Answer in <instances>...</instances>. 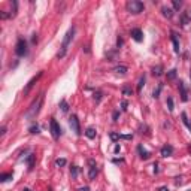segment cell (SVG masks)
<instances>
[{
  "mask_svg": "<svg viewBox=\"0 0 191 191\" xmlns=\"http://www.w3.org/2000/svg\"><path fill=\"white\" fill-rule=\"evenodd\" d=\"M73 34H75V27H72V29L66 33V36H64V39H63L61 48H60V51H58V54H57L58 58H64V55H66V52H67V46H69L72 37H73Z\"/></svg>",
  "mask_w": 191,
  "mask_h": 191,
  "instance_id": "obj_1",
  "label": "cell"
},
{
  "mask_svg": "<svg viewBox=\"0 0 191 191\" xmlns=\"http://www.w3.org/2000/svg\"><path fill=\"white\" fill-rule=\"evenodd\" d=\"M42 102H43V94H40L39 97L30 105V108H29V111H27V113H26V116L27 118H34L37 113H39V111H40V106H42Z\"/></svg>",
  "mask_w": 191,
  "mask_h": 191,
  "instance_id": "obj_2",
  "label": "cell"
},
{
  "mask_svg": "<svg viewBox=\"0 0 191 191\" xmlns=\"http://www.w3.org/2000/svg\"><path fill=\"white\" fill-rule=\"evenodd\" d=\"M126 8H127V11L130 14L137 15V14H140L143 9H145V5H143L142 2H139V0H130V2H127Z\"/></svg>",
  "mask_w": 191,
  "mask_h": 191,
  "instance_id": "obj_3",
  "label": "cell"
},
{
  "mask_svg": "<svg viewBox=\"0 0 191 191\" xmlns=\"http://www.w3.org/2000/svg\"><path fill=\"white\" fill-rule=\"evenodd\" d=\"M15 54L18 57H22V55L27 54V42L24 40V39H18L17 46H15Z\"/></svg>",
  "mask_w": 191,
  "mask_h": 191,
  "instance_id": "obj_4",
  "label": "cell"
},
{
  "mask_svg": "<svg viewBox=\"0 0 191 191\" xmlns=\"http://www.w3.org/2000/svg\"><path fill=\"white\" fill-rule=\"evenodd\" d=\"M88 166H90L88 178H90V181H93V179H95V176H97V172H99V169H97V163H95V160L90 158V160H88Z\"/></svg>",
  "mask_w": 191,
  "mask_h": 191,
  "instance_id": "obj_5",
  "label": "cell"
},
{
  "mask_svg": "<svg viewBox=\"0 0 191 191\" xmlns=\"http://www.w3.org/2000/svg\"><path fill=\"white\" fill-rule=\"evenodd\" d=\"M42 75H43V72H39V73H37L36 76H33V78L29 81V84L26 85V88H24V95H27V94L32 91V88H33V87H34V84L40 79V76H42Z\"/></svg>",
  "mask_w": 191,
  "mask_h": 191,
  "instance_id": "obj_6",
  "label": "cell"
},
{
  "mask_svg": "<svg viewBox=\"0 0 191 191\" xmlns=\"http://www.w3.org/2000/svg\"><path fill=\"white\" fill-rule=\"evenodd\" d=\"M50 129H51V134H52V137H54V139H58L60 134H61V129H60L58 123L55 121L54 118L51 119V123H50Z\"/></svg>",
  "mask_w": 191,
  "mask_h": 191,
  "instance_id": "obj_7",
  "label": "cell"
},
{
  "mask_svg": "<svg viewBox=\"0 0 191 191\" xmlns=\"http://www.w3.org/2000/svg\"><path fill=\"white\" fill-rule=\"evenodd\" d=\"M69 124H70L72 130H73L78 136L81 134V126H79V119L76 118V115H72V116H70V119H69Z\"/></svg>",
  "mask_w": 191,
  "mask_h": 191,
  "instance_id": "obj_8",
  "label": "cell"
},
{
  "mask_svg": "<svg viewBox=\"0 0 191 191\" xmlns=\"http://www.w3.org/2000/svg\"><path fill=\"white\" fill-rule=\"evenodd\" d=\"M173 154V146L172 145H164L163 148H161V157H170Z\"/></svg>",
  "mask_w": 191,
  "mask_h": 191,
  "instance_id": "obj_9",
  "label": "cell"
},
{
  "mask_svg": "<svg viewBox=\"0 0 191 191\" xmlns=\"http://www.w3.org/2000/svg\"><path fill=\"white\" fill-rule=\"evenodd\" d=\"M131 37H133L136 42H142V39H143L142 30H140V29H133V30H131Z\"/></svg>",
  "mask_w": 191,
  "mask_h": 191,
  "instance_id": "obj_10",
  "label": "cell"
},
{
  "mask_svg": "<svg viewBox=\"0 0 191 191\" xmlns=\"http://www.w3.org/2000/svg\"><path fill=\"white\" fill-rule=\"evenodd\" d=\"M179 90H181V99H182V102H187L188 100V93H187L185 84L182 81H179Z\"/></svg>",
  "mask_w": 191,
  "mask_h": 191,
  "instance_id": "obj_11",
  "label": "cell"
},
{
  "mask_svg": "<svg viewBox=\"0 0 191 191\" xmlns=\"http://www.w3.org/2000/svg\"><path fill=\"white\" fill-rule=\"evenodd\" d=\"M137 151H139V154H140V158H142V160H148V158H149V152H148L146 149H143V146H142V145H139V146H137Z\"/></svg>",
  "mask_w": 191,
  "mask_h": 191,
  "instance_id": "obj_12",
  "label": "cell"
},
{
  "mask_svg": "<svg viewBox=\"0 0 191 191\" xmlns=\"http://www.w3.org/2000/svg\"><path fill=\"white\" fill-rule=\"evenodd\" d=\"M172 42H173V46H175V52L179 54V42H178V36L175 32H172Z\"/></svg>",
  "mask_w": 191,
  "mask_h": 191,
  "instance_id": "obj_13",
  "label": "cell"
},
{
  "mask_svg": "<svg viewBox=\"0 0 191 191\" xmlns=\"http://www.w3.org/2000/svg\"><path fill=\"white\" fill-rule=\"evenodd\" d=\"M161 12H163V15L166 18H172L173 17V11L170 8H161Z\"/></svg>",
  "mask_w": 191,
  "mask_h": 191,
  "instance_id": "obj_14",
  "label": "cell"
},
{
  "mask_svg": "<svg viewBox=\"0 0 191 191\" xmlns=\"http://www.w3.org/2000/svg\"><path fill=\"white\" fill-rule=\"evenodd\" d=\"M85 136H87L88 139H94V137H95V130H94L93 127H88V129L85 130Z\"/></svg>",
  "mask_w": 191,
  "mask_h": 191,
  "instance_id": "obj_15",
  "label": "cell"
},
{
  "mask_svg": "<svg viewBox=\"0 0 191 191\" xmlns=\"http://www.w3.org/2000/svg\"><path fill=\"white\" fill-rule=\"evenodd\" d=\"M176 75H178V70H176V69H172V70L167 72V79H169V81H173V79L176 78Z\"/></svg>",
  "mask_w": 191,
  "mask_h": 191,
  "instance_id": "obj_16",
  "label": "cell"
},
{
  "mask_svg": "<svg viewBox=\"0 0 191 191\" xmlns=\"http://www.w3.org/2000/svg\"><path fill=\"white\" fill-rule=\"evenodd\" d=\"M113 72H116L118 75H124L126 72H127V67H126V66H116V67L113 69Z\"/></svg>",
  "mask_w": 191,
  "mask_h": 191,
  "instance_id": "obj_17",
  "label": "cell"
},
{
  "mask_svg": "<svg viewBox=\"0 0 191 191\" xmlns=\"http://www.w3.org/2000/svg\"><path fill=\"white\" fill-rule=\"evenodd\" d=\"M152 73H154V76H161L163 75V66H157V67H154L152 69Z\"/></svg>",
  "mask_w": 191,
  "mask_h": 191,
  "instance_id": "obj_18",
  "label": "cell"
},
{
  "mask_svg": "<svg viewBox=\"0 0 191 191\" xmlns=\"http://www.w3.org/2000/svg\"><path fill=\"white\" fill-rule=\"evenodd\" d=\"M145 81H146L145 75H143V76H140V79H139V84H137V93H140V91H142L143 85H145Z\"/></svg>",
  "mask_w": 191,
  "mask_h": 191,
  "instance_id": "obj_19",
  "label": "cell"
},
{
  "mask_svg": "<svg viewBox=\"0 0 191 191\" xmlns=\"http://www.w3.org/2000/svg\"><path fill=\"white\" fill-rule=\"evenodd\" d=\"M181 116H182V121H184V124H185V126H187V127H188V129L191 130V123L188 121V118H187V113H185V112H182V115H181Z\"/></svg>",
  "mask_w": 191,
  "mask_h": 191,
  "instance_id": "obj_20",
  "label": "cell"
},
{
  "mask_svg": "<svg viewBox=\"0 0 191 191\" xmlns=\"http://www.w3.org/2000/svg\"><path fill=\"white\" fill-rule=\"evenodd\" d=\"M9 179H12V173H3L2 176H0V181H2V182H6Z\"/></svg>",
  "mask_w": 191,
  "mask_h": 191,
  "instance_id": "obj_21",
  "label": "cell"
},
{
  "mask_svg": "<svg viewBox=\"0 0 191 191\" xmlns=\"http://www.w3.org/2000/svg\"><path fill=\"white\" fill-rule=\"evenodd\" d=\"M123 94H124V95H131V94H133V90L126 85V87H123Z\"/></svg>",
  "mask_w": 191,
  "mask_h": 191,
  "instance_id": "obj_22",
  "label": "cell"
},
{
  "mask_svg": "<svg viewBox=\"0 0 191 191\" xmlns=\"http://www.w3.org/2000/svg\"><path fill=\"white\" fill-rule=\"evenodd\" d=\"M70 175H72V178H73V179H76V176H78V167L76 166H73L70 169Z\"/></svg>",
  "mask_w": 191,
  "mask_h": 191,
  "instance_id": "obj_23",
  "label": "cell"
},
{
  "mask_svg": "<svg viewBox=\"0 0 191 191\" xmlns=\"http://www.w3.org/2000/svg\"><path fill=\"white\" fill-rule=\"evenodd\" d=\"M60 108H61V111H63V112H67V111H69V105H67V102H66V100H61Z\"/></svg>",
  "mask_w": 191,
  "mask_h": 191,
  "instance_id": "obj_24",
  "label": "cell"
},
{
  "mask_svg": "<svg viewBox=\"0 0 191 191\" xmlns=\"http://www.w3.org/2000/svg\"><path fill=\"white\" fill-rule=\"evenodd\" d=\"M172 3H173V8L178 11V9H181V6H182V2H179V0H172Z\"/></svg>",
  "mask_w": 191,
  "mask_h": 191,
  "instance_id": "obj_25",
  "label": "cell"
},
{
  "mask_svg": "<svg viewBox=\"0 0 191 191\" xmlns=\"http://www.w3.org/2000/svg\"><path fill=\"white\" fill-rule=\"evenodd\" d=\"M29 131H30L32 134H37V133H39V127H37V126H32V127L29 129Z\"/></svg>",
  "mask_w": 191,
  "mask_h": 191,
  "instance_id": "obj_26",
  "label": "cell"
},
{
  "mask_svg": "<svg viewBox=\"0 0 191 191\" xmlns=\"http://www.w3.org/2000/svg\"><path fill=\"white\" fill-rule=\"evenodd\" d=\"M66 163H67V161H66L64 158H58V160L55 161V164H57L58 167H63V166H66Z\"/></svg>",
  "mask_w": 191,
  "mask_h": 191,
  "instance_id": "obj_27",
  "label": "cell"
},
{
  "mask_svg": "<svg viewBox=\"0 0 191 191\" xmlns=\"http://www.w3.org/2000/svg\"><path fill=\"white\" fill-rule=\"evenodd\" d=\"M167 106H169V111H170V112H173V100H172V97L167 99Z\"/></svg>",
  "mask_w": 191,
  "mask_h": 191,
  "instance_id": "obj_28",
  "label": "cell"
},
{
  "mask_svg": "<svg viewBox=\"0 0 191 191\" xmlns=\"http://www.w3.org/2000/svg\"><path fill=\"white\" fill-rule=\"evenodd\" d=\"M111 139H112V140H118V139H119V134H118V133H111Z\"/></svg>",
  "mask_w": 191,
  "mask_h": 191,
  "instance_id": "obj_29",
  "label": "cell"
},
{
  "mask_svg": "<svg viewBox=\"0 0 191 191\" xmlns=\"http://www.w3.org/2000/svg\"><path fill=\"white\" fill-rule=\"evenodd\" d=\"M160 91H161V85H158V88H157V91H154V97H155V99L158 97V94H160Z\"/></svg>",
  "mask_w": 191,
  "mask_h": 191,
  "instance_id": "obj_30",
  "label": "cell"
},
{
  "mask_svg": "<svg viewBox=\"0 0 191 191\" xmlns=\"http://www.w3.org/2000/svg\"><path fill=\"white\" fill-rule=\"evenodd\" d=\"M188 22V18H187V14L182 15V26H185V24Z\"/></svg>",
  "mask_w": 191,
  "mask_h": 191,
  "instance_id": "obj_31",
  "label": "cell"
},
{
  "mask_svg": "<svg viewBox=\"0 0 191 191\" xmlns=\"http://www.w3.org/2000/svg\"><path fill=\"white\" fill-rule=\"evenodd\" d=\"M118 116H119V112L115 111V112H113V121H118Z\"/></svg>",
  "mask_w": 191,
  "mask_h": 191,
  "instance_id": "obj_32",
  "label": "cell"
},
{
  "mask_svg": "<svg viewBox=\"0 0 191 191\" xmlns=\"http://www.w3.org/2000/svg\"><path fill=\"white\" fill-rule=\"evenodd\" d=\"M100 97H102V94H100V93H95V94H94V99L97 100V102L100 100Z\"/></svg>",
  "mask_w": 191,
  "mask_h": 191,
  "instance_id": "obj_33",
  "label": "cell"
},
{
  "mask_svg": "<svg viewBox=\"0 0 191 191\" xmlns=\"http://www.w3.org/2000/svg\"><path fill=\"white\" fill-rule=\"evenodd\" d=\"M121 106H123V111H126V109H127V102L123 100V102H121Z\"/></svg>",
  "mask_w": 191,
  "mask_h": 191,
  "instance_id": "obj_34",
  "label": "cell"
},
{
  "mask_svg": "<svg viewBox=\"0 0 191 191\" xmlns=\"http://www.w3.org/2000/svg\"><path fill=\"white\" fill-rule=\"evenodd\" d=\"M158 191H169V188H167V187H160Z\"/></svg>",
  "mask_w": 191,
  "mask_h": 191,
  "instance_id": "obj_35",
  "label": "cell"
},
{
  "mask_svg": "<svg viewBox=\"0 0 191 191\" xmlns=\"http://www.w3.org/2000/svg\"><path fill=\"white\" fill-rule=\"evenodd\" d=\"M116 43H118V46H121V45H123V39H121V37H118Z\"/></svg>",
  "mask_w": 191,
  "mask_h": 191,
  "instance_id": "obj_36",
  "label": "cell"
},
{
  "mask_svg": "<svg viewBox=\"0 0 191 191\" xmlns=\"http://www.w3.org/2000/svg\"><path fill=\"white\" fill-rule=\"evenodd\" d=\"M5 133H6V127H5V126H3V127H2V131H0V134H2V136H3V134H5Z\"/></svg>",
  "mask_w": 191,
  "mask_h": 191,
  "instance_id": "obj_37",
  "label": "cell"
},
{
  "mask_svg": "<svg viewBox=\"0 0 191 191\" xmlns=\"http://www.w3.org/2000/svg\"><path fill=\"white\" fill-rule=\"evenodd\" d=\"M119 149H121V146L116 145V146H115V152H119Z\"/></svg>",
  "mask_w": 191,
  "mask_h": 191,
  "instance_id": "obj_38",
  "label": "cell"
},
{
  "mask_svg": "<svg viewBox=\"0 0 191 191\" xmlns=\"http://www.w3.org/2000/svg\"><path fill=\"white\" fill-rule=\"evenodd\" d=\"M32 40H33V43H36V42H37V37H36V34H33V39H32Z\"/></svg>",
  "mask_w": 191,
  "mask_h": 191,
  "instance_id": "obj_39",
  "label": "cell"
},
{
  "mask_svg": "<svg viewBox=\"0 0 191 191\" xmlns=\"http://www.w3.org/2000/svg\"><path fill=\"white\" fill-rule=\"evenodd\" d=\"M78 191H88V187H84V188H79Z\"/></svg>",
  "mask_w": 191,
  "mask_h": 191,
  "instance_id": "obj_40",
  "label": "cell"
},
{
  "mask_svg": "<svg viewBox=\"0 0 191 191\" xmlns=\"http://www.w3.org/2000/svg\"><path fill=\"white\" fill-rule=\"evenodd\" d=\"M190 76H191V73H190Z\"/></svg>",
  "mask_w": 191,
  "mask_h": 191,
  "instance_id": "obj_41",
  "label": "cell"
},
{
  "mask_svg": "<svg viewBox=\"0 0 191 191\" xmlns=\"http://www.w3.org/2000/svg\"><path fill=\"white\" fill-rule=\"evenodd\" d=\"M190 191H191V190H190Z\"/></svg>",
  "mask_w": 191,
  "mask_h": 191,
  "instance_id": "obj_42",
  "label": "cell"
}]
</instances>
